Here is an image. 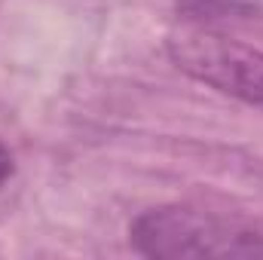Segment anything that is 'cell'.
Listing matches in <instances>:
<instances>
[{
    "label": "cell",
    "mask_w": 263,
    "mask_h": 260,
    "mask_svg": "<svg viewBox=\"0 0 263 260\" xmlns=\"http://www.w3.org/2000/svg\"><path fill=\"white\" fill-rule=\"evenodd\" d=\"M132 245L144 257H260L263 236L257 230L187 205L144 211L129 230Z\"/></svg>",
    "instance_id": "cell-1"
},
{
    "label": "cell",
    "mask_w": 263,
    "mask_h": 260,
    "mask_svg": "<svg viewBox=\"0 0 263 260\" xmlns=\"http://www.w3.org/2000/svg\"><path fill=\"white\" fill-rule=\"evenodd\" d=\"M9 175H12V156H9V150L0 144V187L9 181Z\"/></svg>",
    "instance_id": "cell-3"
},
{
    "label": "cell",
    "mask_w": 263,
    "mask_h": 260,
    "mask_svg": "<svg viewBox=\"0 0 263 260\" xmlns=\"http://www.w3.org/2000/svg\"><path fill=\"white\" fill-rule=\"evenodd\" d=\"M168 55L184 73L223 95L263 107V52L214 31L190 28L168 37Z\"/></svg>",
    "instance_id": "cell-2"
}]
</instances>
